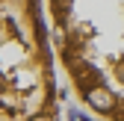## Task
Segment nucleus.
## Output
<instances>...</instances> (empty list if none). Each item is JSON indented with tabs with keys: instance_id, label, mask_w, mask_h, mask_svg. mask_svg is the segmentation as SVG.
Returning <instances> with one entry per match:
<instances>
[{
	"instance_id": "f257e3e1",
	"label": "nucleus",
	"mask_w": 124,
	"mask_h": 121,
	"mask_svg": "<svg viewBox=\"0 0 124 121\" xmlns=\"http://www.w3.org/2000/svg\"><path fill=\"white\" fill-rule=\"evenodd\" d=\"M30 121H53V118H50V115H33Z\"/></svg>"
}]
</instances>
